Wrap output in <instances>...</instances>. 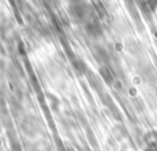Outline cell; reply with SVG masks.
I'll use <instances>...</instances> for the list:
<instances>
[{"label":"cell","instance_id":"obj_1","mask_svg":"<svg viewBox=\"0 0 157 151\" xmlns=\"http://www.w3.org/2000/svg\"><path fill=\"white\" fill-rule=\"evenodd\" d=\"M145 141L148 146H157V131H148L145 135Z\"/></svg>","mask_w":157,"mask_h":151},{"label":"cell","instance_id":"obj_2","mask_svg":"<svg viewBox=\"0 0 157 151\" xmlns=\"http://www.w3.org/2000/svg\"><path fill=\"white\" fill-rule=\"evenodd\" d=\"M145 151H157V146H147Z\"/></svg>","mask_w":157,"mask_h":151}]
</instances>
